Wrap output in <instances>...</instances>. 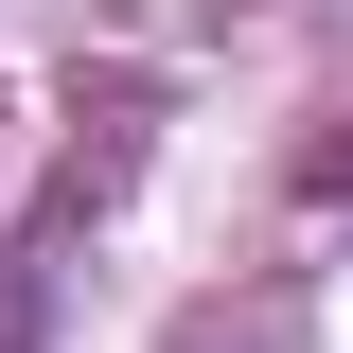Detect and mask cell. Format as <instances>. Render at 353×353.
<instances>
[{"mask_svg":"<svg viewBox=\"0 0 353 353\" xmlns=\"http://www.w3.org/2000/svg\"><path fill=\"white\" fill-rule=\"evenodd\" d=\"M318 194H353V141H318Z\"/></svg>","mask_w":353,"mask_h":353,"instance_id":"obj_1","label":"cell"}]
</instances>
